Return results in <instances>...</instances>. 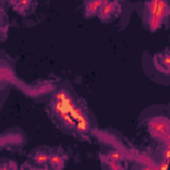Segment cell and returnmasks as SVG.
Returning a JSON list of instances; mask_svg holds the SVG:
<instances>
[{
  "mask_svg": "<svg viewBox=\"0 0 170 170\" xmlns=\"http://www.w3.org/2000/svg\"><path fill=\"white\" fill-rule=\"evenodd\" d=\"M49 160H51L52 165H53V166H56V168H58V165H57V163H60V165H63V162H64V161L61 160L60 157H57V156H52Z\"/></svg>",
  "mask_w": 170,
  "mask_h": 170,
  "instance_id": "3957f363",
  "label": "cell"
},
{
  "mask_svg": "<svg viewBox=\"0 0 170 170\" xmlns=\"http://www.w3.org/2000/svg\"><path fill=\"white\" fill-rule=\"evenodd\" d=\"M36 161H37L39 163H44V162H47V161L49 160V157H48V154H45V153H39L37 156H36Z\"/></svg>",
  "mask_w": 170,
  "mask_h": 170,
  "instance_id": "7a4b0ae2",
  "label": "cell"
},
{
  "mask_svg": "<svg viewBox=\"0 0 170 170\" xmlns=\"http://www.w3.org/2000/svg\"><path fill=\"white\" fill-rule=\"evenodd\" d=\"M109 160L110 161H120L121 160V156H120V153H117V151H112V153L109 154Z\"/></svg>",
  "mask_w": 170,
  "mask_h": 170,
  "instance_id": "277c9868",
  "label": "cell"
},
{
  "mask_svg": "<svg viewBox=\"0 0 170 170\" xmlns=\"http://www.w3.org/2000/svg\"><path fill=\"white\" fill-rule=\"evenodd\" d=\"M113 10H114V5H113V4H110V3L105 4L104 8H103V17H105V16L108 17V16H109V15L113 12Z\"/></svg>",
  "mask_w": 170,
  "mask_h": 170,
  "instance_id": "6da1fadb",
  "label": "cell"
}]
</instances>
